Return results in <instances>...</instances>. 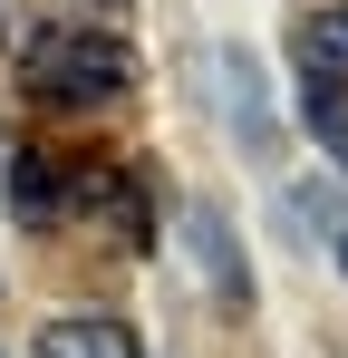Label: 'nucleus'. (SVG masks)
Here are the masks:
<instances>
[{
  "instance_id": "1",
  "label": "nucleus",
  "mask_w": 348,
  "mask_h": 358,
  "mask_svg": "<svg viewBox=\"0 0 348 358\" xmlns=\"http://www.w3.org/2000/svg\"><path fill=\"white\" fill-rule=\"evenodd\" d=\"M20 87H29L39 107H116V97L136 87V49H126L116 29L58 20V29H39V39L20 49Z\"/></svg>"
},
{
  "instance_id": "2",
  "label": "nucleus",
  "mask_w": 348,
  "mask_h": 358,
  "mask_svg": "<svg viewBox=\"0 0 348 358\" xmlns=\"http://www.w3.org/2000/svg\"><path fill=\"white\" fill-rule=\"evenodd\" d=\"M194 78H203V97L223 107L232 145H242L252 165H271V155H281V117H271V87H261V59L223 39V49H203V59H194Z\"/></svg>"
},
{
  "instance_id": "3",
  "label": "nucleus",
  "mask_w": 348,
  "mask_h": 358,
  "mask_svg": "<svg viewBox=\"0 0 348 358\" xmlns=\"http://www.w3.org/2000/svg\"><path fill=\"white\" fill-rule=\"evenodd\" d=\"M184 252H194L203 291L223 300V310H252V252H242V233H232V213L213 203V194L184 203Z\"/></svg>"
},
{
  "instance_id": "4",
  "label": "nucleus",
  "mask_w": 348,
  "mask_h": 358,
  "mask_svg": "<svg viewBox=\"0 0 348 358\" xmlns=\"http://www.w3.org/2000/svg\"><path fill=\"white\" fill-rule=\"evenodd\" d=\"M68 194H78V165H58L49 145H10V223L49 233L68 223Z\"/></svg>"
},
{
  "instance_id": "5",
  "label": "nucleus",
  "mask_w": 348,
  "mask_h": 358,
  "mask_svg": "<svg viewBox=\"0 0 348 358\" xmlns=\"http://www.w3.org/2000/svg\"><path fill=\"white\" fill-rule=\"evenodd\" d=\"M29 358H145V349H136V329L107 320V310H68V320H39Z\"/></svg>"
},
{
  "instance_id": "6",
  "label": "nucleus",
  "mask_w": 348,
  "mask_h": 358,
  "mask_svg": "<svg viewBox=\"0 0 348 358\" xmlns=\"http://www.w3.org/2000/svg\"><path fill=\"white\" fill-rule=\"evenodd\" d=\"M290 68H300V78L348 87V0H319V10H300V20H290Z\"/></svg>"
},
{
  "instance_id": "7",
  "label": "nucleus",
  "mask_w": 348,
  "mask_h": 358,
  "mask_svg": "<svg viewBox=\"0 0 348 358\" xmlns=\"http://www.w3.org/2000/svg\"><path fill=\"white\" fill-rule=\"evenodd\" d=\"M339 223H348V194L329 175H319V184H290V203H281V233L290 242H319V233H339Z\"/></svg>"
},
{
  "instance_id": "8",
  "label": "nucleus",
  "mask_w": 348,
  "mask_h": 358,
  "mask_svg": "<svg viewBox=\"0 0 348 358\" xmlns=\"http://www.w3.org/2000/svg\"><path fill=\"white\" fill-rule=\"evenodd\" d=\"M300 126L329 145V165H348V87H329V78H300Z\"/></svg>"
},
{
  "instance_id": "9",
  "label": "nucleus",
  "mask_w": 348,
  "mask_h": 358,
  "mask_svg": "<svg viewBox=\"0 0 348 358\" xmlns=\"http://www.w3.org/2000/svg\"><path fill=\"white\" fill-rule=\"evenodd\" d=\"M329 252H339V271H348V223H339V233H329Z\"/></svg>"
}]
</instances>
